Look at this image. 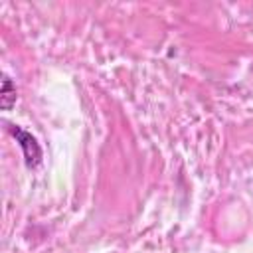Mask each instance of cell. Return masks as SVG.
<instances>
[{
	"mask_svg": "<svg viewBox=\"0 0 253 253\" xmlns=\"http://www.w3.org/2000/svg\"><path fill=\"white\" fill-rule=\"evenodd\" d=\"M10 132L14 134V138L20 142L22 150H24V158H26V164L30 168H36L40 162H42V148L38 144V140L24 128L16 126V125H10Z\"/></svg>",
	"mask_w": 253,
	"mask_h": 253,
	"instance_id": "6da1fadb",
	"label": "cell"
},
{
	"mask_svg": "<svg viewBox=\"0 0 253 253\" xmlns=\"http://www.w3.org/2000/svg\"><path fill=\"white\" fill-rule=\"evenodd\" d=\"M16 103V87L8 75L2 77V93H0V107L4 111H10L12 105Z\"/></svg>",
	"mask_w": 253,
	"mask_h": 253,
	"instance_id": "7a4b0ae2",
	"label": "cell"
}]
</instances>
